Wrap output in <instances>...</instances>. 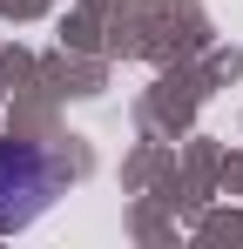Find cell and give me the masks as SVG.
Returning a JSON list of instances; mask_svg holds the SVG:
<instances>
[{"mask_svg":"<svg viewBox=\"0 0 243 249\" xmlns=\"http://www.w3.org/2000/svg\"><path fill=\"white\" fill-rule=\"evenodd\" d=\"M54 182H61V168L47 162L34 142H0V236L27 229L40 209L54 202Z\"/></svg>","mask_w":243,"mask_h":249,"instance_id":"cell-1","label":"cell"}]
</instances>
